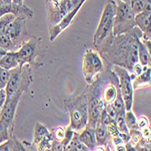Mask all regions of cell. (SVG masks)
<instances>
[{"label": "cell", "instance_id": "16", "mask_svg": "<svg viewBox=\"0 0 151 151\" xmlns=\"http://www.w3.org/2000/svg\"><path fill=\"white\" fill-rule=\"evenodd\" d=\"M26 150H35V149L32 147V145L24 141H20L14 134L6 142L0 145V151H26Z\"/></svg>", "mask_w": 151, "mask_h": 151}, {"label": "cell", "instance_id": "24", "mask_svg": "<svg viewBox=\"0 0 151 151\" xmlns=\"http://www.w3.org/2000/svg\"><path fill=\"white\" fill-rule=\"evenodd\" d=\"M125 121L127 127L129 129V130L131 129H139L138 128V125H137V118L134 115V113L130 111H126L125 112Z\"/></svg>", "mask_w": 151, "mask_h": 151}, {"label": "cell", "instance_id": "5", "mask_svg": "<svg viewBox=\"0 0 151 151\" xmlns=\"http://www.w3.org/2000/svg\"><path fill=\"white\" fill-rule=\"evenodd\" d=\"M42 41L43 40L41 38L35 36L28 41H24L21 45L17 51L20 67L24 64H28L34 69H39L43 65V63L37 61L38 56L41 55L43 50Z\"/></svg>", "mask_w": 151, "mask_h": 151}, {"label": "cell", "instance_id": "15", "mask_svg": "<svg viewBox=\"0 0 151 151\" xmlns=\"http://www.w3.org/2000/svg\"><path fill=\"white\" fill-rule=\"evenodd\" d=\"M94 130H95L96 140H97V144H98L95 150H106L109 142H111V135H109L107 126L100 119H98L97 123L95 125Z\"/></svg>", "mask_w": 151, "mask_h": 151}, {"label": "cell", "instance_id": "32", "mask_svg": "<svg viewBox=\"0 0 151 151\" xmlns=\"http://www.w3.org/2000/svg\"><path fill=\"white\" fill-rule=\"evenodd\" d=\"M143 67H144V66H142L141 63H139V62L137 63H135L134 66H133V68H132L131 74H133L134 76H138V75H139V74L142 73V71H143Z\"/></svg>", "mask_w": 151, "mask_h": 151}, {"label": "cell", "instance_id": "29", "mask_svg": "<svg viewBox=\"0 0 151 151\" xmlns=\"http://www.w3.org/2000/svg\"><path fill=\"white\" fill-rule=\"evenodd\" d=\"M74 130L72 129V127L69 125L67 128H65V134H64V137H63V140L61 141L62 144L63 145V147H65L68 144L70 143V141L72 140L73 139V137L74 135Z\"/></svg>", "mask_w": 151, "mask_h": 151}, {"label": "cell", "instance_id": "10", "mask_svg": "<svg viewBox=\"0 0 151 151\" xmlns=\"http://www.w3.org/2000/svg\"><path fill=\"white\" fill-rule=\"evenodd\" d=\"M24 91H17L12 97L6 100L4 107L2 109L1 115H0V122L7 127L10 133H14V127H15V118L17 113V105L21 100Z\"/></svg>", "mask_w": 151, "mask_h": 151}, {"label": "cell", "instance_id": "22", "mask_svg": "<svg viewBox=\"0 0 151 151\" xmlns=\"http://www.w3.org/2000/svg\"><path fill=\"white\" fill-rule=\"evenodd\" d=\"M151 4V0H130V7L133 12L136 14H139L144 10L147 5Z\"/></svg>", "mask_w": 151, "mask_h": 151}, {"label": "cell", "instance_id": "31", "mask_svg": "<svg viewBox=\"0 0 151 151\" xmlns=\"http://www.w3.org/2000/svg\"><path fill=\"white\" fill-rule=\"evenodd\" d=\"M50 150H52V151H62V150H64V147H63V145L62 144L61 141L53 139V140L51 143Z\"/></svg>", "mask_w": 151, "mask_h": 151}, {"label": "cell", "instance_id": "8", "mask_svg": "<svg viewBox=\"0 0 151 151\" xmlns=\"http://www.w3.org/2000/svg\"><path fill=\"white\" fill-rule=\"evenodd\" d=\"M100 53L92 49H87L82 59V73L88 84H91L98 74L105 69Z\"/></svg>", "mask_w": 151, "mask_h": 151}, {"label": "cell", "instance_id": "33", "mask_svg": "<svg viewBox=\"0 0 151 151\" xmlns=\"http://www.w3.org/2000/svg\"><path fill=\"white\" fill-rule=\"evenodd\" d=\"M6 93L5 89L0 90V115H1V111L6 102Z\"/></svg>", "mask_w": 151, "mask_h": 151}, {"label": "cell", "instance_id": "1", "mask_svg": "<svg viewBox=\"0 0 151 151\" xmlns=\"http://www.w3.org/2000/svg\"><path fill=\"white\" fill-rule=\"evenodd\" d=\"M141 37V30L135 26L128 33L119 35L111 34L94 47L106 63V69L119 65L131 73L134 64L139 62L138 46Z\"/></svg>", "mask_w": 151, "mask_h": 151}, {"label": "cell", "instance_id": "4", "mask_svg": "<svg viewBox=\"0 0 151 151\" xmlns=\"http://www.w3.org/2000/svg\"><path fill=\"white\" fill-rule=\"evenodd\" d=\"M33 81L32 67L28 64H24L21 67L17 66L15 69L10 70V76L5 88L6 99L12 97L17 91H27Z\"/></svg>", "mask_w": 151, "mask_h": 151}, {"label": "cell", "instance_id": "28", "mask_svg": "<svg viewBox=\"0 0 151 151\" xmlns=\"http://www.w3.org/2000/svg\"><path fill=\"white\" fill-rule=\"evenodd\" d=\"M13 134L10 133L7 127H6L3 123L0 122V145L6 142Z\"/></svg>", "mask_w": 151, "mask_h": 151}, {"label": "cell", "instance_id": "9", "mask_svg": "<svg viewBox=\"0 0 151 151\" xmlns=\"http://www.w3.org/2000/svg\"><path fill=\"white\" fill-rule=\"evenodd\" d=\"M111 70L115 73L119 79V88L122 96L123 101L125 104L126 111H130L133 105V93L134 90L132 87V79L129 72L125 68L119 65H113Z\"/></svg>", "mask_w": 151, "mask_h": 151}, {"label": "cell", "instance_id": "23", "mask_svg": "<svg viewBox=\"0 0 151 151\" xmlns=\"http://www.w3.org/2000/svg\"><path fill=\"white\" fill-rule=\"evenodd\" d=\"M16 18L13 14H6L0 17V36L6 34L8 24Z\"/></svg>", "mask_w": 151, "mask_h": 151}, {"label": "cell", "instance_id": "20", "mask_svg": "<svg viewBox=\"0 0 151 151\" xmlns=\"http://www.w3.org/2000/svg\"><path fill=\"white\" fill-rule=\"evenodd\" d=\"M138 56L139 63H140L142 66L150 65V52L147 50L146 45L141 42V40L139 41L138 46Z\"/></svg>", "mask_w": 151, "mask_h": 151}, {"label": "cell", "instance_id": "3", "mask_svg": "<svg viewBox=\"0 0 151 151\" xmlns=\"http://www.w3.org/2000/svg\"><path fill=\"white\" fill-rule=\"evenodd\" d=\"M48 27L55 25L75 7L82 6L86 0H45Z\"/></svg>", "mask_w": 151, "mask_h": 151}, {"label": "cell", "instance_id": "38", "mask_svg": "<svg viewBox=\"0 0 151 151\" xmlns=\"http://www.w3.org/2000/svg\"><path fill=\"white\" fill-rule=\"evenodd\" d=\"M117 1H120V2H124V3H130V0H117Z\"/></svg>", "mask_w": 151, "mask_h": 151}, {"label": "cell", "instance_id": "6", "mask_svg": "<svg viewBox=\"0 0 151 151\" xmlns=\"http://www.w3.org/2000/svg\"><path fill=\"white\" fill-rule=\"evenodd\" d=\"M116 9H117L116 2L113 1V0H108L105 4L100 23L93 36L94 46L98 45L108 35L112 34Z\"/></svg>", "mask_w": 151, "mask_h": 151}, {"label": "cell", "instance_id": "19", "mask_svg": "<svg viewBox=\"0 0 151 151\" xmlns=\"http://www.w3.org/2000/svg\"><path fill=\"white\" fill-rule=\"evenodd\" d=\"M19 66V61L17 51L6 52L5 55L0 59V67L6 70H12Z\"/></svg>", "mask_w": 151, "mask_h": 151}, {"label": "cell", "instance_id": "37", "mask_svg": "<svg viewBox=\"0 0 151 151\" xmlns=\"http://www.w3.org/2000/svg\"><path fill=\"white\" fill-rule=\"evenodd\" d=\"M12 0H0V3H11Z\"/></svg>", "mask_w": 151, "mask_h": 151}, {"label": "cell", "instance_id": "7", "mask_svg": "<svg viewBox=\"0 0 151 151\" xmlns=\"http://www.w3.org/2000/svg\"><path fill=\"white\" fill-rule=\"evenodd\" d=\"M116 15L114 18V24L112 28L113 35H119L122 34L128 33L133 29L136 24L135 13L128 3L118 1Z\"/></svg>", "mask_w": 151, "mask_h": 151}, {"label": "cell", "instance_id": "12", "mask_svg": "<svg viewBox=\"0 0 151 151\" xmlns=\"http://www.w3.org/2000/svg\"><path fill=\"white\" fill-rule=\"evenodd\" d=\"M53 136L45 126L39 122L35 123L34 130V147L35 150L45 151L50 150L51 143L53 140Z\"/></svg>", "mask_w": 151, "mask_h": 151}, {"label": "cell", "instance_id": "35", "mask_svg": "<svg viewBox=\"0 0 151 151\" xmlns=\"http://www.w3.org/2000/svg\"><path fill=\"white\" fill-rule=\"evenodd\" d=\"M6 53V50H4L2 47H0V59H1L5 54Z\"/></svg>", "mask_w": 151, "mask_h": 151}, {"label": "cell", "instance_id": "2", "mask_svg": "<svg viewBox=\"0 0 151 151\" xmlns=\"http://www.w3.org/2000/svg\"><path fill=\"white\" fill-rule=\"evenodd\" d=\"M64 109L70 117V126L76 132L80 133L88 123V97L83 91L76 97L64 100Z\"/></svg>", "mask_w": 151, "mask_h": 151}, {"label": "cell", "instance_id": "26", "mask_svg": "<svg viewBox=\"0 0 151 151\" xmlns=\"http://www.w3.org/2000/svg\"><path fill=\"white\" fill-rule=\"evenodd\" d=\"M0 47H2L6 52L17 51V49L15 47V45L13 44V42L8 38V36L6 34L0 36Z\"/></svg>", "mask_w": 151, "mask_h": 151}, {"label": "cell", "instance_id": "14", "mask_svg": "<svg viewBox=\"0 0 151 151\" xmlns=\"http://www.w3.org/2000/svg\"><path fill=\"white\" fill-rule=\"evenodd\" d=\"M150 16H151V4L146 6L143 11L135 15L136 24L142 32L141 41H151L150 34Z\"/></svg>", "mask_w": 151, "mask_h": 151}, {"label": "cell", "instance_id": "18", "mask_svg": "<svg viewBox=\"0 0 151 151\" xmlns=\"http://www.w3.org/2000/svg\"><path fill=\"white\" fill-rule=\"evenodd\" d=\"M150 74H151L150 65L144 66L142 73L138 76H135L134 79L131 81L133 90L150 87Z\"/></svg>", "mask_w": 151, "mask_h": 151}, {"label": "cell", "instance_id": "25", "mask_svg": "<svg viewBox=\"0 0 151 151\" xmlns=\"http://www.w3.org/2000/svg\"><path fill=\"white\" fill-rule=\"evenodd\" d=\"M111 105L115 109L116 114L117 113H125L126 112L125 104H124V101H123V99H122V96H121L120 92H119L116 99L114 100V101Z\"/></svg>", "mask_w": 151, "mask_h": 151}, {"label": "cell", "instance_id": "34", "mask_svg": "<svg viewBox=\"0 0 151 151\" xmlns=\"http://www.w3.org/2000/svg\"><path fill=\"white\" fill-rule=\"evenodd\" d=\"M137 125H138V128L140 130L142 128L148 126V120L146 117H141L139 119H137Z\"/></svg>", "mask_w": 151, "mask_h": 151}, {"label": "cell", "instance_id": "27", "mask_svg": "<svg viewBox=\"0 0 151 151\" xmlns=\"http://www.w3.org/2000/svg\"><path fill=\"white\" fill-rule=\"evenodd\" d=\"M10 76V71L0 67V90L5 89Z\"/></svg>", "mask_w": 151, "mask_h": 151}, {"label": "cell", "instance_id": "17", "mask_svg": "<svg viewBox=\"0 0 151 151\" xmlns=\"http://www.w3.org/2000/svg\"><path fill=\"white\" fill-rule=\"evenodd\" d=\"M79 139L90 150H95L97 147V140L95 137L94 128L86 126L80 133H78Z\"/></svg>", "mask_w": 151, "mask_h": 151}, {"label": "cell", "instance_id": "11", "mask_svg": "<svg viewBox=\"0 0 151 151\" xmlns=\"http://www.w3.org/2000/svg\"><path fill=\"white\" fill-rule=\"evenodd\" d=\"M6 35L15 45L17 51L25 41L27 35L26 19L24 17H16L7 26Z\"/></svg>", "mask_w": 151, "mask_h": 151}, {"label": "cell", "instance_id": "21", "mask_svg": "<svg viewBox=\"0 0 151 151\" xmlns=\"http://www.w3.org/2000/svg\"><path fill=\"white\" fill-rule=\"evenodd\" d=\"M64 150H68V151H88L90 149L79 139L78 133L74 132V135L73 137L72 140L64 147Z\"/></svg>", "mask_w": 151, "mask_h": 151}, {"label": "cell", "instance_id": "30", "mask_svg": "<svg viewBox=\"0 0 151 151\" xmlns=\"http://www.w3.org/2000/svg\"><path fill=\"white\" fill-rule=\"evenodd\" d=\"M51 133L52 134L54 139L62 141L64 137V134H65V128L64 127H57L55 129H52Z\"/></svg>", "mask_w": 151, "mask_h": 151}, {"label": "cell", "instance_id": "13", "mask_svg": "<svg viewBox=\"0 0 151 151\" xmlns=\"http://www.w3.org/2000/svg\"><path fill=\"white\" fill-rule=\"evenodd\" d=\"M6 14H13L16 17H24L25 19H32L34 17V11L25 5H17L15 3H0V17Z\"/></svg>", "mask_w": 151, "mask_h": 151}, {"label": "cell", "instance_id": "36", "mask_svg": "<svg viewBox=\"0 0 151 151\" xmlns=\"http://www.w3.org/2000/svg\"><path fill=\"white\" fill-rule=\"evenodd\" d=\"M24 0H12L13 3L17 4V5H23L24 4Z\"/></svg>", "mask_w": 151, "mask_h": 151}]
</instances>
